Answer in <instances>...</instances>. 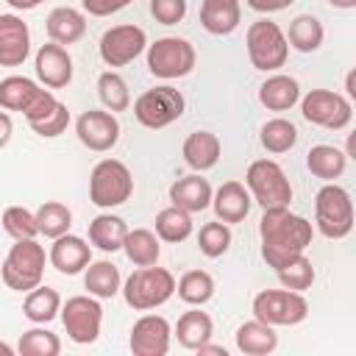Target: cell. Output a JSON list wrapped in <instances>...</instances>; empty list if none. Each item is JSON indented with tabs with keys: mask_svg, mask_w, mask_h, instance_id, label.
Listing matches in <instances>:
<instances>
[{
	"mask_svg": "<svg viewBox=\"0 0 356 356\" xmlns=\"http://www.w3.org/2000/svg\"><path fill=\"white\" fill-rule=\"evenodd\" d=\"M312 234H314L312 231V222L306 217L289 211V206L264 209V214L259 220L261 259L273 270H281L295 256L306 253V248L312 245Z\"/></svg>",
	"mask_w": 356,
	"mask_h": 356,
	"instance_id": "cell-1",
	"label": "cell"
},
{
	"mask_svg": "<svg viewBox=\"0 0 356 356\" xmlns=\"http://www.w3.org/2000/svg\"><path fill=\"white\" fill-rule=\"evenodd\" d=\"M50 256H44V248L36 239H14V245L8 248L6 259H3V284L8 289L17 292H31L42 284L44 275V261Z\"/></svg>",
	"mask_w": 356,
	"mask_h": 356,
	"instance_id": "cell-2",
	"label": "cell"
},
{
	"mask_svg": "<svg viewBox=\"0 0 356 356\" xmlns=\"http://www.w3.org/2000/svg\"><path fill=\"white\" fill-rule=\"evenodd\" d=\"M172 292H178L175 275L156 264L134 270L122 286V298L134 312H150V309L167 303L172 298Z\"/></svg>",
	"mask_w": 356,
	"mask_h": 356,
	"instance_id": "cell-3",
	"label": "cell"
},
{
	"mask_svg": "<svg viewBox=\"0 0 356 356\" xmlns=\"http://www.w3.org/2000/svg\"><path fill=\"white\" fill-rule=\"evenodd\" d=\"M314 222L325 239H342L353 231V200L339 184H325L314 195Z\"/></svg>",
	"mask_w": 356,
	"mask_h": 356,
	"instance_id": "cell-4",
	"label": "cell"
},
{
	"mask_svg": "<svg viewBox=\"0 0 356 356\" xmlns=\"http://www.w3.org/2000/svg\"><path fill=\"white\" fill-rule=\"evenodd\" d=\"M245 44H248L250 64L256 70H261V72H273V70H278V67L286 64L289 39H286V33L273 19H256V22H250V28L245 33Z\"/></svg>",
	"mask_w": 356,
	"mask_h": 356,
	"instance_id": "cell-5",
	"label": "cell"
},
{
	"mask_svg": "<svg viewBox=\"0 0 356 356\" xmlns=\"http://www.w3.org/2000/svg\"><path fill=\"white\" fill-rule=\"evenodd\" d=\"M245 184L261 209H278V206L292 203V184H289L286 172L281 170V164L273 159L250 161V167L245 172Z\"/></svg>",
	"mask_w": 356,
	"mask_h": 356,
	"instance_id": "cell-6",
	"label": "cell"
},
{
	"mask_svg": "<svg viewBox=\"0 0 356 356\" xmlns=\"http://www.w3.org/2000/svg\"><path fill=\"white\" fill-rule=\"evenodd\" d=\"M134 192L131 170L120 159H103L92 167L89 175V200L100 209L122 206Z\"/></svg>",
	"mask_w": 356,
	"mask_h": 356,
	"instance_id": "cell-7",
	"label": "cell"
},
{
	"mask_svg": "<svg viewBox=\"0 0 356 356\" xmlns=\"http://www.w3.org/2000/svg\"><path fill=\"white\" fill-rule=\"evenodd\" d=\"M195 61H197V53L189 39L161 36L153 44H147V70H150V75H156L161 81L189 75L195 70Z\"/></svg>",
	"mask_w": 356,
	"mask_h": 356,
	"instance_id": "cell-8",
	"label": "cell"
},
{
	"mask_svg": "<svg viewBox=\"0 0 356 356\" xmlns=\"http://www.w3.org/2000/svg\"><path fill=\"white\" fill-rule=\"evenodd\" d=\"M184 108H186V100H184V95L175 86H156V89L142 92L134 100V117H136V122L145 125V128H150V131H159V128L172 125L175 120L184 117Z\"/></svg>",
	"mask_w": 356,
	"mask_h": 356,
	"instance_id": "cell-9",
	"label": "cell"
},
{
	"mask_svg": "<svg viewBox=\"0 0 356 356\" xmlns=\"http://www.w3.org/2000/svg\"><path fill=\"white\" fill-rule=\"evenodd\" d=\"M309 314V303L295 289H261L253 298V317L270 325H298Z\"/></svg>",
	"mask_w": 356,
	"mask_h": 356,
	"instance_id": "cell-10",
	"label": "cell"
},
{
	"mask_svg": "<svg viewBox=\"0 0 356 356\" xmlns=\"http://www.w3.org/2000/svg\"><path fill=\"white\" fill-rule=\"evenodd\" d=\"M61 323L75 345H92L100 337L103 306L95 300V295H72L61 306Z\"/></svg>",
	"mask_w": 356,
	"mask_h": 356,
	"instance_id": "cell-11",
	"label": "cell"
},
{
	"mask_svg": "<svg viewBox=\"0 0 356 356\" xmlns=\"http://www.w3.org/2000/svg\"><path fill=\"white\" fill-rule=\"evenodd\" d=\"M300 114L312 125H320V128H328V131H339V128H345L350 122L353 108H350V100L342 97L339 92L312 89L300 100Z\"/></svg>",
	"mask_w": 356,
	"mask_h": 356,
	"instance_id": "cell-12",
	"label": "cell"
},
{
	"mask_svg": "<svg viewBox=\"0 0 356 356\" xmlns=\"http://www.w3.org/2000/svg\"><path fill=\"white\" fill-rule=\"evenodd\" d=\"M97 47H100V58L108 67H125V64H131L147 47V36H145V31L139 25L122 22V25L108 28L100 36V44Z\"/></svg>",
	"mask_w": 356,
	"mask_h": 356,
	"instance_id": "cell-13",
	"label": "cell"
},
{
	"mask_svg": "<svg viewBox=\"0 0 356 356\" xmlns=\"http://www.w3.org/2000/svg\"><path fill=\"white\" fill-rule=\"evenodd\" d=\"M75 134H78L81 145H86L89 150L106 153L120 139V120L108 108L106 111L103 108H89L75 120Z\"/></svg>",
	"mask_w": 356,
	"mask_h": 356,
	"instance_id": "cell-14",
	"label": "cell"
},
{
	"mask_svg": "<svg viewBox=\"0 0 356 356\" xmlns=\"http://www.w3.org/2000/svg\"><path fill=\"white\" fill-rule=\"evenodd\" d=\"M172 328L161 314H145L131 328V353L134 356H167Z\"/></svg>",
	"mask_w": 356,
	"mask_h": 356,
	"instance_id": "cell-15",
	"label": "cell"
},
{
	"mask_svg": "<svg viewBox=\"0 0 356 356\" xmlns=\"http://www.w3.org/2000/svg\"><path fill=\"white\" fill-rule=\"evenodd\" d=\"M36 67V78L47 86V89H64L72 81V56L67 53L64 44L58 42H47L36 50L33 58Z\"/></svg>",
	"mask_w": 356,
	"mask_h": 356,
	"instance_id": "cell-16",
	"label": "cell"
},
{
	"mask_svg": "<svg viewBox=\"0 0 356 356\" xmlns=\"http://www.w3.org/2000/svg\"><path fill=\"white\" fill-rule=\"evenodd\" d=\"M47 256H50V264L61 275H78L81 270H86L92 264V245L75 234H64V236L53 239Z\"/></svg>",
	"mask_w": 356,
	"mask_h": 356,
	"instance_id": "cell-17",
	"label": "cell"
},
{
	"mask_svg": "<svg viewBox=\"0 0 356 356\" xmlns=\"http://www.w3.org/2000/svg\"><path fill=\"white\" fill-rule=\"evenodd\" d=\"M31 53V31L14 14H0V64L19 67Z\"/></svg>",
	"mask_w": 356,
	"mask_h": 356,
	"instance_id": "cell-18",
	"label": "cell"
},
{
	"mask_svg": "<svg viewBox=\"0 0 356 356\" xmlns=\"http://www.w3.org/2000/svg\"><path fill=\"white\" fill-rule=\"evenodd\" d=\"M250 203H253V195L248 189V184H239V181H225L217 192H214V214L217 220L222 222H242L250 211Z\"/></svg>",
	"mask_w": 356,
	"mask_h": 356,
	"instance_id": "cell-19",
	"label": "cell"
},
{
	"mask_svg": "<svg viewBox=\"0 0 356 356\" xmlns=\"http://www.w3.org/2000/svg\"><path fill=\"white\" fill-rule=\"evenodd\" d=\"M211 200H214V189L200 175H184L170 186V203L184 209V211H189V214L209 209Z\"/></svg>",
	"mask_w": 356,
	"mask_h": 356,
	"instance_id": "cell-20",
	"label": "cell"
},
{
	"mask_svg": "<svg viewBox=\"0 0 356 356\" xmlns=\"http://www.w3.org/2000/svg\"><path fill=\"white\" fill-rule=\"evenodd\" d=\"M44 28H47V36L50 42H58V44H75L83 39L86 33V17L83 11L72 8V6H58L47 14L44 19Z\"/></svg>",
	"mask_w": 356,
	"mask_h": 356,
	"instance_id": "cell-21",
	"label": "cell"
},
{
	"mask_svg": "<svg viewBox=\"0 0 356 356\" xmlns=\"http://www.w3.org/2000/svg\"><path fill=\"white\" fill-rule=\"evenodd\" d=\"M234 337H236V350L245 353V356H267V353H273L278 348L275 325L261 323L259 317L242 323Z\"/></svg>",
	"mask_w": 356,
	"mask_h": 356,
	"instance_id": "cell-22",
	"label": "cell"
},
{
	"mask_svg": "<svg viewBox=\"0 0 356 356\" xmlns=\"http://www.w3.org/2000/svg\"><path fill=\"white\" fill-rule=\"evenodd\" d=\"M242 19L239 0H200V25L211 36H228Z\"/></svg>",
	"mask_w": 356,
	"mask_h": 356,
	"instance_id": "cell-23",
	"label": "cell"
},
{
	"mask_svg": "<svg viewBox=\"0 0 356 356\" xmlns=\"http://www.w3.org/2000/svg\"><path fill=\"white\" fill-rule=\"evenodd\" d=\"M181 153H184V161H186L192 170L203 172V170H211V167L220 161L222 145H220V139H217L211 131H192V134L184 139Z\"/></svg>",
	"mask_w": 356,
	"mask_h": 356,
	"instance_id": "cell-24",
	"label": "cell"
},
{
	"mask_svg": "<svg viewBox=\"0 0 356 356\" xmlns=\"http://www.w3.org/2000/svg\"><path fill=\"white\" fill-rule=\"evenodd\" d=\"M300 100V86L292 75H270L259 86V103L267 111H286Z\"/></svg>",
	"mask_w": 356,
	"mask_h": 356,
	"instance_id": "cell-25",
	"label": "cell"
},
{
	"mask_svg": "<svg viewBox=\"0 0 356 356\" xmlns=\"http://www.w3.org/2000/svg\"><path fill=\"white\" fill-rule=\"evenodd\" d=\"M42 92L44 89L36 81H31L25 75H8V78L0 81V106L6 111H22L25 114Z\"/></svg>",
	"mask_w": 356,
	"mask_h": 356,
	"instance_id": "cell-26",
	"label": "cell"
},
{
	"mask_svg": "<svg viewBox=\"0 0 356 356\" xmlns=\"http://www.w3.org/2000/svg\"><path fill=\"white\" fill-rule=\"evenodd\" d=\"M125 236H128V225H125V220L117 217V214H97V217L89 222V242H92L95 248H100L103 253L122 250Z\"/></svg>",
	"mask_w": 356,
	"mask_h": 356,
	"instance_id": "cell-27",
	"label": "cell"
},
{
	"mask_svg": "<svg viewBox=\"0 0 356 356\" xmlns=\"http://www.w3.org/2000/svg\"><path fill=\"white\" fill-rule=\"evenodd\" d=\"M214 334V323L206 312L200 309H192V312H184L175 323V337H178V345L186 348V350H197L200 345H206Z\"/></svg>",
	"mask_w": 356,
	"mask_h": 356,
	"instance_id": "cell-28",
	"label": "cell"
},
{
	"mask_svg": "<svg viewBox=\"0 0 356 356\" xmlns=\"http://www.w3.org/2000/svg\"><path fill=\"white\" fill-rule=\"evenodd\" d=\"M61 295L53 289V286H36V289H31V292H25V300H22V314L31 320V323H39V325H44V323H50V320H56L58 314H61Z\"/></svg>",
	"mask_w": 356,
	"mask_h": 356,
	"instance_id": "cell-29",
	"label": "cell"
},
{
	"mask_svg": "<svg viewBox=\"0 0 356 356\" xmlns=\"http://www.w3.org/2000/svg\"><path fill=\"white\" fill-rule=\"evenodd\" d=\"M345 161H348V153H342L339 147L334 145H314L309 153H306V167L314 178H323V181H334L345 172Z\"/></svg>",
	"mask_w": 356,
	"mask_h": 356,
	"instance_id": "cell-30",
	"label": "cell"
},
{
	"mask_svg": "<svg viewBox=\"0 0 356 356\" xmlns=\"http://www.w3.org/2000/svg\"><path fill=\"white\" fill-rule=\"evenodd\" d=\"M122 250H125L128 261H134L136 267H153V264H159V256H161L159 234H153L147 228H134V231H128Z\"/></svg>",
	"mask_w": 356,
	"mask_h": 356,
	"instance_id": "cell-31",
	"label": "cell"
},
{
	"mask_svg": "<svg viewBox=\"0 0 356 356\" xmlns=\"http://www.w3.org/2000/svg\"><path fill=\"white\" fill-rule=\"evenodd\" d=\"M286 39L298 53H314V50H320L323 39H325V31H323V22L314 14H298L289 22Z\"/></svg>",
	"mask_w": 356,
	"mask_h": 356,
	"instance_id": "cell-32",
	"label": "cell"
},
{
	"mask_svg": "<svg viewBox=\"0 0 356 356\" xmlns=\"http://www.w3.org/2000/svg\"><path fill=\"white\" fill-rule=\"evenodd\" d=\"M156 234L161 242L178 245L192 234V214L178 209V206H167L156 214Z\"/></svg>",
	"mask_w": 356,
	"mask_h": 356,
	"instance_id": "cell-33",
	"label": "cell"
},
{
	"mask_svg": "<svg viewBox=\"0 0 356 356\" xmlns=\"http://www.w3.org/2000/svg\"><path fill=\"white\" fill-rule=\"evenodd\" d=\"M83 286L95 298H114L120 292V270L111 261H92L83 273Z\"/></svg>",
	"mask_w": 356,
	"mask_h": 356,
	"instance_id": "cell-34",
	"label": "cell"
},
{
	"mask_svg": "<svg viewBox=\"0 0 356 356\" xmlns=\"http://www.w3.org/2000/svg\"><path fill=\"white\" fill-rule=\"evenodd\" d=\"M36 222H39V234L47 239H58L64 234H70L72 225V211L61 203V200H44L36 209Z\"/></svg>",
	"mask_w": 356,
	"mask_h": 356,
	"instance_id": "cell-35",
	"label": "cell"
},
{
	"mask_svg": "<svg viewBox=\"0 0 356 356\" xmlns=\"http://www.w3.org/2000/svg\"><path fill=\"white\" fill-rule=\"evenodd\" d=\"M259 139H261V147L267 153H286L298 142V128L284 117H273V120H267L261 125Z\"/></svg>",
	"mask_w": 356,
	"mask_h": 356,
	"instance_id": "cell-36",
	"label": "cell"
},
{
	"mask_svg": "<svg viewBox=\"0 0 356 356\" xmlns=\"http://www.w3.org/2000/svg\"><path fill=\"white\" fill-rule=\"evenodd\" d=\"M214 295V278L206 270H186L178 278V298L189 306H203Z\"/></svg>",
	"mask_w": 356,
	"mask_h": 356,
	"instance_id": "cell-37",
	"label": "cell"
},
{
	"mask_svg": "<svg viewBox=\"0 0 356 356\" xmlns=\"http://www.w3.org/2000/svg\"><path fill=\"white\" fill-rule=\"evenodd\" d=\"M97 95L108 111H125L131 106V92H128V83L120 72H111V70L103 72L97 78Z\"/></svg>",
	"mask_w": 356,
	"mask_h": 356,
	"instance_id": "cell-38",
	"label": "cell"
},
{
	"mask_svg": "<svg viewBox=\"0 0 356 356\" xmlns=\"http://www.w3.org/2000/svg\"><path fill=\"white\" fill-rule=\"evenodd\" d=\"M3 231L11 239H36L39 236L36 211H28L25 206H8V209H3Z\"/></svg>",
	"mask_w": 356,
	"mask_h": 356,
	"instance_id": "cell-39",
	"label": "cell"
},
{
	"mask_svg": "<svg viewBox=\"0 0 356 356\" xmlns=\"http://www.w3.org/2000/svg\"><path fill=\"white\" fill-rule=\"evenodd\" d=\"M197 245H200V253H203V256L220 259V256L231 248V228H228V222L214 220V222L200 225V231H197Z\"/></svg>",
	"mask_w": 356,
	"mask_h": 356,
	"instance_id": "cell-40",
	"label": "cell"
},
{
	"mask_svg": "<svg viewBox=\"0 0 356 356\" xmlns=\"http://www.w3.org/2000/svg\"><path fill=\"white\" fill-rule=\"evenodd\" d=\"M278 273V281L286 286V289H295V292H306L312 284H314V264L306 253L295 256L289 264H284Z\"/></svg>",
	"mask_w": 356,
	"mask_h": 356,
	"instance_id": "cell-41",
	"label": "cell"
},
{
	"mask_svg": "<svg viewBox=\"0 0 356 356\" xmlns=\"http://www.w3.org/2000/svg\"><path fill=\"white\" fill-rule=\"evenodd\" d=\"M61 339L47 328H28L19 337V356H58Z\"/></svg>",
	"mask_w": 356,
	"mask_h": 356,
	"instance_id": "cell-42",
	"label": "cell"
},
{
	"mask_svg": "<svg viewBox=\"0 0 356 356\" xmlns=\"http://www.w3.org/2000/svg\"><path fill=\"white\" fill-rule=\"evenodd\" d=\"M67 125H70V108H67L64 103H58V108H56L53 114H47V117L39 120V122H31V131L39 134V136H47V139H50V136L64 134Z\"/></svg>",
	"mask_w": 356,
	"mask_h": 356,
	"instance_id": "cell-43",
	"label": "cell"
},
{
	"mask_svg": "<svg viewBox=\"0 0 356 356\" xmlns=\"http://www.w3.org/2000/svg\"><path fill=\"white\" fill-rule=\"evenodd\" d=\"M150 14L161 25H175L186 17V0H150Z\"/></svg>",
	"mask_w": 356,
	"mask_h": 356,
	"instance_id": "cell-44",
	"label": "cell"
},
{
	"mask_svg": "<svg viewBox=\"0 0 356 356\" xmlns=\"http://www.w3.org/2000/svg\"><path fill=\"white\" fill-rule=\"evenodd\" d=\"M58 103H61V100H56V95H53L50 89H44V92L36 97V103H33L22 117L28 120V125H31V122H39V120H44L47 114H53V111L58 108Z\"/></svg>",
	"mask_w": 356,
	"mask_h": 356,
	"instance_id": "cell-45",
	"label": "cell"
},
{
	"mask_svg": "<svg viewBox=\"0 0 356 356\" xmlns=\"http://www.w3.org/2000/svg\"><path fill=\"white\" fill-rule=\"evenodd\" d=\"M81 6L92 17H108V14H117L120 8H125L128 0H81Z\"/></svg>",
	"mask_w": 356,
	"mask_h": 356,
	"instance_id": "cell-46",
	"label": "cell"
},
{
	"mask_svg": "<svg viewBox=\"0 0 356 356\" xmlns=\"http://www.w3.org/2000/svg\"><path fill=\"white\" fill-rule=\"evenodd\" d=\"M295 0H248V6L259 14H273V11H284L286 6H292Z\"/></svg>",
	"mask_w": 356,
	"mask_h": 356,
	"instance_id": "cell-47",
	"label": "cell"
},
{
	"mask_svg": "<svg viewBox=\"0 0 356 356\" xmlns=\"http://www.w3.org/2000/svg\"><path fill=\"white\" fill-rule=\"evenodd\" d=\"M11 139V114L0 111V147H6Z\"/></svg>",
	"mask_w": 356,
	"mask_h": 356,
	"instance_id": "cell-48",
	"label": "cell"
},
{
	"mask_svg": "<svg viewBox=\"0 0 356 356\" xmlns=\"http://www.w3.org/2000/svg\"><path fill=\"white\" fill-rule=\"evenodd\" d=\"M197 353H200V356H206V353H211V356H228V350H225L222 345H211V342L200 345V348H197Z\"/></svg>",
	"mask_w": 356,
	"mask_h": 356,
	"instance_id": "cell-49",
	"label": "cell"
},
{
	"mask_svg": "<svg viewBox=\"0 0 356 356\" xmlns=\"http://www.w3.org/2000/svg\"><path fill=\"white\" fill-rule=\"evenodd\" d=\"M345 92H348V97L356 103V67L345 75Z\"/></svg>",
	"mask_w": 356,
	"mask_h": 356,
	"instance_id": "cell-50",
	"label": "cell"
},
{
	"mask_svg": "<svg viewBox=\"0 0 356 356\" xmlns=\"http://www.w3.org/2000/svg\"><path fill=\"white\" fill-rule=\"evenodd\" d=\"M11 8H17V11H31V8H36L39 3H44V0H6Z\"/></svg>",
	"mask_w": 356,
	"mask_h": 356,
	"instance_id": "cell-51",
	"label": "cell"
},
{
	"mask_svg": "<svg viewBox=\"0 0 356 356\" xmlns=\"http://www.w3.org/2000/svg\"><path fill=\"white\" fill-rule=\"evenodd\" d=\"M345 153L356 161V128H353V131L348 134V139H345Z\"/></svg>",
	"mask_w": 356,
	"mask_h": 356,
	"instance_id": "cell-52",
	"label": "cell"
},
{
	"mask_svg": "<svg viewBox=\"0 0 356 356\" xmlns=\"http://www.w3.org/2000/svg\"><path fill=\"white\" fill-rule=\"evenodd\" d=\"M334 8H356V0H328Z\"/></svg>",
	"mask_w": 356,
	"mask_h": 356,
	"instance_id": "cell-53",
	"label": "cell"
},
{
	"mask_svg": "<svg viewBox=\"0 0 356 356\" xmlns=\"http://www.w3.org/2000/svg\"><path fill=\"white\" fill-rule=\"evenodd\" d=\"M0 356H11V348L8 345H0Z\"/></svg>",
	"mask_w": 356,
	"mask_h": 356,
	"instance_id": "cell-54",
	"label": "cell"
},
{
	"mask_svg": "<svg viewBox=\"0 0 356 356\" xmlns=\"http://www.w3.org/2000/svg\"><path fill=\"white\" fill-rule=\"evenodd\" d=\"M128 3H131V0H128Z\"/></svg>",
	"mask_w": 356,
	"mask_h": 356,
	"instance_id": "cell-55",
	"label": "cell"
}]
</instances>
